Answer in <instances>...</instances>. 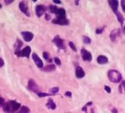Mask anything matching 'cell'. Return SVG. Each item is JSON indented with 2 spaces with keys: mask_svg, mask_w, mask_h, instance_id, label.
I'll return each mask as SVG.
<instances>
[{
  "mask_svg": "<svg viewBox=\"0 0 125 113\" xmlns=\"http://www.w3.org/2000/svg\"><path fill=\"white\" fill-rule=\"evenodd\" d=\"M19 7H20V10L22 11V13H24L27 17H30V13H29L28 7L26 2H20L19 3Z\"/></svg>",
  "mask_w": 125,
  "mask_h": 113,
  "instance_id": "obj_5",
  "label": "cell"
},
{
  "mask_svg": "<svg viewBox=\"0 0 125 113\" xmlns=\"http://www.w3.org/2000/svg\"><path fill=\"white\" fill-rule=\"evenodd\" d=\"M4 65V61L0 57V68H2Z\"/></svg>",
  "mask_w": 125,
  "mask_h": 113,
  "instance_id": "obj_32",
  "label": "cell"
},
{
  "mask_svg": "<svg viewBox=\"0 0 125 113\" xmlns=\"http://www.w3.org/2000/svg\"><path fill=\"white\" fill-rule=\"evenodd\" d=\"M113 112H114V113H117V110H116V109H114V110H113Z\"/></svg>",
  "mask_w": 125,
  "mask_h": 113,
  "instance_id": "obj_38",
  "label": "cell"
},
{
  "mask_svg": "<svg viewBox=\"0 0 125 113\" xmlns=\"http://www.w3.org/2000/svg\"><path fill=\"white\" fill-rule=\"evenodd\" d=\"M28 87L29 90H31L32 92H34V93H36V94L40 93V92H39V87H38V86L37 85V83L35 82L33 79H30L28 81Z\"/></svg>",
  "mask_w": 125,
  "mask_h": 113,
  "instance_id": "obj_4",
  "label": "cell"
},
{
  "mask_svg": "<svg viewBox=\"0 0 125 113\" xmlns=\"http://www.w3.org/2000/svg\"><path fill=\"white\" fill-rule=\"evenodd\" d=\"M121 6L123 9V11L125 13V0H122L121 1Z\"/></svg>",
  "mask_w": 125,
  "mask_h": 113,
  "instance_id": "obj_29",
  "label": "cell"
},
{
  "mask_svg": "<svg viewBox=\"0 0 125 113\" xmlns=\"http://www.w3.org/2000/svg\"><path fill=\"white\" fill-rule=\"evenodd\" d=\"M108 77L111 82L115 83L120 82L122 79L121 74L117 70H109L108 72Z\"/></svg>",
  "mask_w": 125,
  "mask_h": 113,
  "instance_id": "obj_2",
  "label": "cell"
},
{
  "mask_svg": "<svg viewBox=\"0 0 125 113\" xmlns=\"http://www.w3.org/2000/svg\"><path fill=\"white\" fill-rule=\"evenodd\" d=\"M58 91H59V88L58 87H53V88L51 89V90H50V92H51V94H52V95L56 94Z\"/></svg>",
  "mask_w": 125,
  "mask_h": 113,
  "instance_id": "obj_24",
  "label": "cell"
},
{
  "mask_svg": "<svg viewBox=\"0 0 125 113\" xmlns=\"http://www.w3.org/2000/svg\"><path fill=\"white\" fill-rule=\"evenodd\" d=\"M53 2H54L55 3H56V4H61V2L60 1H56V0H54Z\"/></svg>",
  "mask_w": 125,
  "mask_h": 113,
  "instance_id": "obj_36",
  "label": "cell"
},
{
  "mask_svg": "<svg viewBox=\"0 0 125 113\" xmlns=\"http://www.w3.org/2000/svg\"><path fill=\"white\" fill-rule=\"evenodd\" d=\"M81 55H82V58L84 61H91L92 59V56H91V54L88 51H87L85 49H81Z\"/></svg>",
  "mask_w": 125,
  "mask_h": 113,
  "instance_id": "obj_8",
  "label": "cell"
},
{
  "mask_svg": "<svg viewBox=\"0 0 125 113\" xmlns=\"http://www.w3.org/2000/svg\"><path fill=\"white\" fill-rule=\"evenodd\" d=\"M56 14H57L58 17H59V18H65V17H66V11H65L64 9H62V8L59 9Z\"/></svg>",
  "mask_w": 125,
  "mask_h": 113,
  "instance_id": "obj_16",
  "label": "cell"
},
{
  "mask_svg": "<svg viewBox=\"0 0 125 113\" xmlns=\"http://www.w3.org/2000/svg\"><path fill=\"white\" fill-rule=\"evenodd\" d=\"M69 46H70V48L72 49L74 51H77V48H76V46H75V45H74V44L72 43V42H70L69 43Z\"/></svg>",
  "mask_w": 125,
  "mask_h": 113,
  "instance_id": "obj_27",
  "label": "cell"
},
{
  "mask_svg": "<svg viewBox=\"0 0 125 113\" xmlns=\"http://www.w3.org/2000/svg\"><path fill=\"white\" fill-rule=\"evenodd\" d=\"M38 97H48V96H50V95H52V94H45V93H38Z\"/></svg>",
  "mask_w": 125,
  "mask_h": 113,
  "instance_id": "obj_25",
  "label": "cell"
},
{
  "mask_svg": "<svg viewBox=\"0 0 125 113\" xmlns=\"http://www.w3.org/2000/svg\"><path fill=\"white\" fill-rule=\"evenodd\" d=\"M43 56H44V58L45 59V60L50 61V60H49V53L44 52V53H43Z\"/></svg>",
  "mask_w": 125,
  "mask_h": 113,
  "instance_id": "obj_26",
  "label": "cell"
},
{
  "mask_svg": "<svg viewBox=\"0 0 125 113\" xmlns=\"http://www.w3.org/2000/svg\"><path fill=\"white\" fill-rule=\"evenodd\" d=\"M53 43L56 44V46L59 49H64V44H63V41L61 39L59 36L56 35V36L53 38Z\"/></svg>",
  "mask_w": 125,
  "mask_h": 113,
  "instance_id": "obj_9",
  "label": "cell"
},
{
  "mask_svg": "<svg viewBox=\"0 0 125 113\" xmlns=\"http://www.w3.org/2000/svg\"><path fill=\"white\" fill-rule=\"evenodd\" d=\"M52 23L56 24V25H68L69 21L67 20V19H66V17H65V18H59V17H58V18L53 20Z\"/></svg>",
  "mask_w": 125,
  "mask_h": 113,
  "instance_id": "obj_11",
  "label": "cell"
},
{
  "mask_svg": "<svg viewBox=\"0 0 125 113\" xmlns=\"http://www.w3.org/2000/svg\"><path fill=\"white\" fill-rule=\"evenodd\" d=\"M83 40H84V43L86 44H89L91 43V39L87 36H84L83 37Z\"/></svg>",
  "mask_w": 125,
  "mask_h": 113,
  "instance_id": "obj_23",
  "label": "cell"
},
{
  "mask_svg": "<svg viewBox=\"0 0 125 113\" xmlns=\"http://www.w3.org/2000/svg\"><path fill=\"white\" fill-rule=\"evenodd\" d=\"M56 69V66L53 64H49V65H47L46 67H45L43 68V70L45 72H52Z\"/></svg>",
  "mask_w": 125,
  "mask_h": 113,
  "instance_id": "obj_18",
  "label": "cell"
},
{
  "mask_svg": "<svg viewBox=\"0 0 125 113\" xmlns=\"http://www.w3.org/2000/svg\"><path fill=\"white\" fill-rule=\"evenodd\" d=\"M124 31H125V26H124Z\"/></svg>",
  "mask_w": 125,
  "mask_h": 113,
  "instance_id": "obj_40",
  "label": "cell"
},
{
  "mask_svg": "<svg viewBox=\"0 0 125 113\" xmlns=\"http://www.w3.org/2000/svg\"><path fill=\"white\" fill-rule=\"evenodd\" d=\"M50 18H51V17H50V15L49 14H45V19L47 20H50Z\"/></svg>",
  "mask_w": 125,
  "mask_h": 113,
  "instance_id": "obj_34",
  "label": "cell"
},
{
  "mask_svg": "<svg viewBox=\"0 0 125 113\" xmlns=\"http://www.w3.org/2000/svg\"><path fill=\"white\" fill-rule=\"evenodd\" d=\"M116 14H117V16L119 22L120 23V25H123V23H124V17H123V16H122L121 13H120V12H118V11L116 13Z\"/></svg>",
  "mask_w": 125,
  "mask_h": 113,
  "instance_id": "obj_22",
  "label": "cell"
},
{
  "mask_svg": "<svg viewBox=\"0 0 125 113\" xmlns=\"http://www.w3.org/2000/svg\"><path fill=\"white\" fill-rule=\"evenodd\" d=\"M120 35V29H114L110 33V39L112 41H115L117 39V38L119 37V35Z\"/></svg>",
  "mask_w": 125,
  "mask_h": 113,
  "instance_id": "obj_12",
  "label": "cell"
},
{
  "mask_svg": "<svg viewBox=\"0 0 125 113\" xmlns=\"http://www.w3.org/2000/svg\"><path fill=\"white\" fill-rule=\"evenodd\" d=\"M13 2V0H10V1H8V0H5V3L6 4V5L10 4V3H12V2Z\"/></svg>",
  "mask_w": 125,
  "mask_h": 113,
  "instance_id": "obj_33",
  "label": "cell"
},
{
  "mask_svg": "<svg viewBox=\"0 0 125 113\" xmlns=\"http://www.w3.org/2000/svg\"><path fill=\"white\" fill-rule=\"evenodd\" d=\"M45 10H46V7L45 6H43V5H38L36 6V10H35V11H36L37 17H41L44 14L45 12Z\"/></svg>",
  "mask_w": 125,
  "mask_h": 113,
  "instance_id": "obj_6",
  "label": "cell"
},
{
  "mask_svg": "<svg viewBox=\"0 0 125 113\" xmlns=\"http://www.w3.org/2000/svg\"><path fill=\"white\" fill-rule=\"evenodd\" d=\"M31 47L26 46L25 48L22 50H17V51H15V54L17 56H19V57H23V56H24V57L28 58L30 54H31Z\"/></svg>",
  "mask_w": 125,
  "mask_h": 113,
  "instance_id": "obj_3",
  "label": "cell"
},
{
  "mask_svg": "<svg viewBox=\"0 0 125 113\" xmlns=\"http://www.w3.org/2000/svg\"><path fill=\"white\" fill-rule=\"evenodd\" d=\"M32 58H33V61H34L35 64H36L38 68H43V62L41 60L39 56H38L37 53H33V54H32Z\"/></svg>",
  "mask_w": 125,
  "mask_h": 113,
  "instance_id": "obj_7",
  "label": "cell"
},
{
  "mask_svg": "<svg viewBox=\"0 0 125 113\" xmlns=\"http://www.w3.org/2000/svg\"><path fill=\"white\" fill-rule=\"evenodd\" d=\"M105 90H106V91L107 92V93H109V94L111 93V89H110V87H108V86H106Z\"/></svg>",
  "mask_w": 125,
  "mask_h": 113,
  "instance_id": "obj_30",
  "label": "cell"
},
{
  "mask_svg": "<svg viewBox=\"0 0 125 113\" xmlns=\"http://www.w3.org/2000/svg\"><path fill=\"white\" fill-rule=\"evenodd\" d=\"M122 86H124V90H125V81H124L123 82H122Z\"/></svg>",
  "mask_w": 125,
  "mask_h": 113,
  "instance_id": "obj_37",
  "label": "cell"
},
{
  "mask_svg": "<svg viewBox=\"0 0 125 113\" xmlns=\"http://www.w3.org/2000/svg\"><path fill=\"white\" fill-rule=\"evenodd\" d=\"M21 35L23 36L24 41H26V42L31 41L34 38V35L30 31H23V32H21Z\"/></svg>",
  "mask_w": 125,
  "mask_h": 113,
  "instance_id": "obj_10",
  "label": "cell"
},
{
  "mask_svg": "<svg viewBox=\"0 0 125 113\" xmlns=\"http://www.w3.org/2000/svg\"><path fill=\"white\" fill-rule=\"evenodd\" d=\"M2 8V5L1 4H0V9H1Z\"/></svg>",
  "mask_w": 125,
  "mask_h": 113,
  "instance_id": "obj_39",
  "label": "cell"
},
{
  "mask_svg": "<svg viewBox=\"0 0 125 113\" xmlns=\"http://www.w3.org/2000/svg\"><path fill=\"white\" fill-rule=\"evenodd\" d=\"M22 46H23L22 42L19 39H17L16 41V43H15V49H16V51L17 50H20V48H21Z\"/></svg>",
  "mask_w": 125,
  "mask_h": 113,
  "instance_id": "obj_20",
  "label": "cell"
},
{
  "mask_svg": "<svg viewBox=\"0 0 125 113\" xmlns=\"http://www.w3.org/2000/svg\"><path fill=\"white\" fill-rule=\"evenodd\" d=\"M49 10H50V11H51V13L56 14V13H57V12H58V10H59V9H58L57 7H56V6H52V5H51V6H49Z\"/></svg>",
  "mask_w": 125,
  "mask_h": 113,
  "instance_id": "obj_21",
  "label": "cell"
},
{
  "mask_svg": "<svg viewBox=\"0 0 125 113\" xmlns=\"http://www.w3.org/2000/svg\"><path fill=\"white\" fill-rule=\"evenodd\" d=\"M20 108V105L13 100H11L10 101L6 102L5 105L2 107L3 111L6 113H14Z\"/></svg>",
  "mask_w": 125,
  "mask_h": 113,
  "instance_id": "obj_1",
  "label": "cell"
},
{
  "mask_svg": "<svg viewBox=\"0 0 125 113\" xmlns=\"http://www.w3.org/2000/svg\"><path fill=\"white\" fill-rule=\"evenodd\" d=\"M46 106L48 107L49 108H51V109H55L56 108V104L53 102V100L52 99H49L48 103L46 104Z\"/></svg>",
  "mask_w": 125,
  "mask_h": 113,
  "instance_id": "obj_19",
  "label": "cell"
},
{
  "mask_svg": "<svg viewBox=\"0 0 125 113\" xmlns=\"http://www.w3.org/2000/svg\"><path fill=\"white\" fill-rule=\"evenodd\" d=\"M54 61H55V63L57 65H60L61 64V61H60V60H59L58 57H55L54 58Z\"/></svg>",
  "mask_w": 125,
  "mask_h": 113,
  "instance_id": "obj_28",
  "label": "cell"
},
{
  "mask_svg": "<svg viewBox=\"0 0 125 113\" xmlns=\"http://www.w3.org/2000/svg\"><path fill=\"white\" fill-rule=\"evenodd\" d=\"M65 95L67 96V97H71V93H70V92H66Z\"/></svg>",
  "mask_w": 125,
  "mask_h": 113,
  "instance_id": "obj_35",
  "label": "cell"
},
{
  "mask_svg": "<svg viewBox=\"0 0 125 113\" xmlns=\"http://www.w3.org/2000/svg\"><path fill=\"white\" fill-rule=\"evenodd\" d=\"M85 73L84 70H83L82 68L77 67L76 68V76L77 77V78L81 79V78H83V77L85 76Z\"/></svg>",
  "mask_w": 125,
  "mask_h": 113,
  "instance_id": "obj_14",
  "label": "cell"
},
{
  "mask_svg": "<svg viewBox=\"0 0 125 113\" xmlns=\"http://www.w3.org/2000/svg\"><path fill=\"white\" fill-rule=\"evenodd\" d=\"M16 113H30V108L27 106H22L20 107L19 111Z\"/></svg>",
  "mask_w": 125,
  "mask_h": 113,
  "instance_id": "obj_17",
  "label": "cell"
},
{
  "mask_svg": "<svg viewBox=\"0 0 125 113\" xmlns=\"http://www.w3.org/2000/svg\"><path fill=\"white\" fill-rule=\"evenodd\" d=\"M97 62L101 64H107V62H108V58L104 55H99L97 57Z\"/></svg>",
  "mask_w": 125,
  "mask_h": 113,
  "instance_id": "obj_15",
  "label": "cell"
},
{
  "mask_svg": "<svg viewBox=\"0 0 125 113\" xmlns=\"http://www.w3.org/2000/svg\"><path fill=\"white\" fill-rule=\"evenodd\" d=\"M103 29H104V28H98V29H96V33L97 34H101L102 32V31H103Z\"/></svg>",
  "mask_w": 125,
  "mask_h": 113,
  "instance_id": "obj_31",
  "label": "cell"
},
{
  "mask_svg": "<svg viewBox=\"0 0 125 113\" xmlns=\"http://www.w3.org/2000/svg\"><path fill=\"white\" fill-rule=\"evenodd\" d=\"M109 4L110 6L113 11H114L115 13H117V9H118V5H119L118 1H117V0H111V1H109Z\"/></svg>",
  "mask_w": 125,
  "mask_h": 113,
  "instance_id": "obj_13",
  "label": "cell"
}]
</instances>
